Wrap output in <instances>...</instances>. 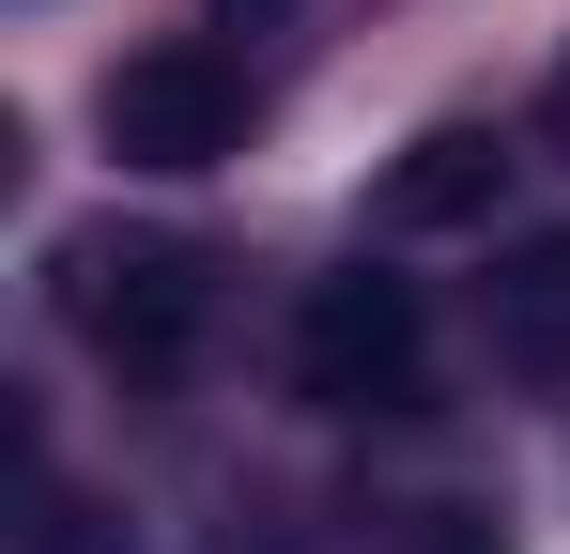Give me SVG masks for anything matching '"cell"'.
I'll return each mask as SVG.
<instances>
[{"mask_svg":"<svg viewBox=\"0 0 570 554\" xmlns=\"http://www.w3.org/2000/svg\"><path fill=\"white\" fill-rule=\"evenodd\" d=\"M293 385L324 400V416H416V385H432V324H416V277H308V308H293Z\"/></svg>","mask_w":570,"mask_h":554,"instance_id":"1","label":"cell"},{"mask_svg":"<svg viewBox=\"0 0 570 554\" xmlns=\"http://www.w3.org/2000/svg\"><path fill=\"white\" fill-rule=\"evenodd\" d=\"M200 308H216V277H200V247H170V231H94V247H78V339H94L124 385H170V369L200 355Z\"/></svg>","mask_w":570,"mask_h":554,"instance_id":"2","label":"cell"},{"mask_svg":"<svg viewBox=\"0 0 570 554\" xmlns=\"http://www.w3.org/2000/svg\"><path fill=\"white\" fill-rule=\"evenodd\" d=\"M94 108H108V155L124 170H216L247 139V78L216 47H139V62H108Z\"/></svg>","mask_w":570,"mask_h":554,"instance_id":"3","label":"cell"},{"mask_svg":"<svg viewBox=\"0 0 570 554\" xmlns=\"http://www.w3.org/2000/svg\"><path fill=\"white\" fill-rule=\"evenodd\" d=\"M478 339H493L509 385H570V216L524 231V247H493V277H478Z\"/></svg>","mask_w":570,"mask_h":554,"instance_id":"4","label":"cell"},{"mask_svg":"<svg viewBox=\"0 0 570 554\" xmlns=\"http://www.w3.org/2000/svg\"><path fill=\"white\" fill-rule=\"evenodd\" d=\"M509 200V139L493 123H432L401 170H385V231H478Z\"/></svg>","mask_w":570,"mask_h":554,"instance_id":"5","label":"cell"},{"mask_svg":"<svg viewBox=\"0 0 570 554\" xmlns=\"http://www.w3.org/2000/svg\"><path fill=\"white\" fill-rule=\"evenodd\" d=\"M216 16H232V31H293V0H216Z\"/></svg>","mask_w":570,"mask_h":554,"instance_id":"6","label":"cell"},{"mask_svg":"<svg viewBox=\"0 0 570 554\" xmlns=\"http://www.w3.org/2000/svg\"><path fill=\"white\" fill-rule=\"evenodd\" d=\"M556 92H570V78H556Z\"/></svg>","mask_w":570,"mask_h":554,"instance_id":"7","label":"cell"}]
</instances>
